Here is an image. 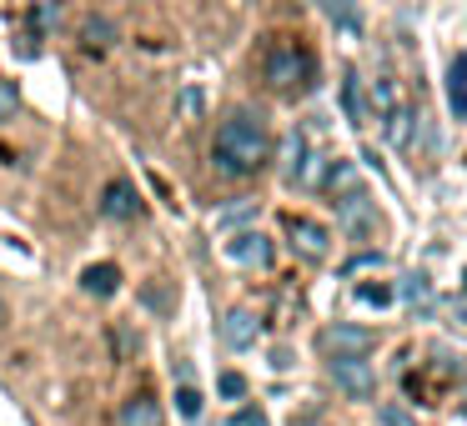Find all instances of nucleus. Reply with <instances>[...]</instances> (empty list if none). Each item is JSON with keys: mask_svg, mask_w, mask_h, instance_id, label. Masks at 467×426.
I'll use <instances>...</instances> for the list:
<instances>
[{"mask_svg": "<svg viewBox=\"0 0 467 426\" xmlns=\"http://www.w3.org/2000/svg\"><path fill=\"white\" fill-rule=\"evenodd\" d=\"M202 106H206V96L196 91V86H186V91L176 96V111H182L186 121H196V116H202Z\"/></svg>", "mask_w": 467, "mask_h": 426, "instance_id": "5701e85b", "label": "nucleus"}, {"mask_svg": "<svg viewBox=\"0 0 467 426\" xmlns=\"http://www.w3.org/2000/svg\"><path fill=\"white\" fill-rule=\"evenodd\" d=\"M342 111L352 126H367V116H372V106H367V91H362V76L347 71L342 76Z\"/></svg>", "mask_w": 467, "mask_h": 426, "instance_id": "2eb2a0df", "label": "nucleus"}, {"mask_svg": "<svg viewBox=\"0 0 467 426\" xmlns=\"http://www.w3.org/2000/svg\"><path fill=\"white\" fill-rule=\"evenodd\" d=\"M327 371H332L337 391L352 396V401H372L377 396V371L362 361V356H337V361H327Z\"/></svg>", "mask_w": 467, "mask_h": 426, "instance_id": "39448f33", "label": "nucleus"}, {"mask_svg": "<svg viewBox=\"0 0 467 426\" xmlns=\"http://www.w3.org/2000/svg\"><path fill=\"white\" fill-rule=\"evenodd\" d=\"M116 421L121 426H166V416H161V401H156V396L136 391L121 401V416H116Z\"/></svg>", "mask_w": 467, "mask_h": 426, "instance_id": "ddd939ff", "label": "nucleus"}, {"mask_svg": "<svg viewBox=\"0 0 467 426\" xmlns=\"http://www.w3.org/2000/svg\"><path fill=\"white\" fill-rule=\"evenodd\" d=\"M101 216L106 221H141V191H136V181H126V176H111V181L101 186Z\"/></svg>", "mask_w": 467, "mask_h": 426, "instance_id": "423d86ee", "label": "nucleus"}, {"mask_svg": "<svg viewBox=\"0 0 467 426\" xmlns=\"http://www.w3.org/2000/svg\"><path fill=\"white\" fill-rule=\"evenodd\" d=\"M81 291H86V296H96V301H111V296L121 291V266H116V261H96V266H86V271H81Z\"/></svg>", "mask_w": 467, "mask_h": 426, "instance_id": "9d476101", "label": "nucleus"}, {"mask_svg": "<svg viewBox=\"0 0 467 426\" xmlns=\"http://www.w3.org/2000/svg\"><path fill=\"white\" fill-rule=\"evenodd\" d=\"M317 186H322L332 201H347V196L362 191V176H357L352 161H327V171H322V181H317Z\"/></svg>", "mask_w": 467, "mask_h": 426, "instance_id": "9b49d317", "label": "nucleus"}, {"mask_svg": "<svg viewBox=\"0 0 467 426\" xmlns=\"http://www.w3.org/2000/svg\"><path fill=\"white\" fill-rule=\"evenodd\" d=\"M447 96H452V111L467 121V56L452 61V76H447Z\"/></svg>", "mask_w": 467, "mask_h": 426, "instance_id": "6ab92c4d", "label": "nucleus"}, {"mask_svg": "<svg viewBox=\"0 0 467 426\" xmlns=\"http://www.w3.org/2000/svg\"><path fill=\"white\" fill-rule=\"evenodd\" d=\"M226 256H232L236 266H272V241H266L262 231H236L232 241H226Z\"/></svg>", "mask_w": 467, "mask_h": 426, "instance_id": "6e6552de", "label": "nucleus"}, {"mask_svg": "<svg viewBox=\"0 0 467 426\" xmlns=\"http://www.w3.org/2000/svg\"><path fill=\"white\" fill-rule=\"evenodd\" d=\"M216 391H222L226 401H242V396H246V376L242 371H222V376H216Z\"/></svg>", "mask_w": 467, "mask_h": 426, "instance_id": "4be33fe9", "label": "nucleus"}, {"mask_svg": "<svg viewBox=\"0 0 467 426\" xmlns=\"http://www.w3.org/2000/svg\"><path fill=\"white\" fill-rule=\"evenodd\" d=\"M372 346H377V336L357 321H337V326H322V331H317V351H322L327 361H337V356H367Z\"/></svg>", "mask_w": 467, "mask_h": 426, "instance_id": "7ed1b4c3", "label": "nucleus"}, {"mask_svg": "<svg viewBox=\"0 0 467 426\" xmlns=\"http://www.w3.org/2000/svg\"><path fill=\"white\" fill-rule=\"evenodd\" d=\"M392 296H402L407 306H417V311H427V306H432V286H427V276H422V271L402 276V286H397Z\"/></svg>", "mask_w": 467, "mask_h": 426, "instance_id": "f3484780", "label": "nucleus"}, {"mask_svg": "<svg viewBox=\"0 0 467 426\" xmlns=\"http://www.w3.org/2000/svg\"><path fill=\"white\" fill-rule=\"evenodd\" d=\"M252 216H256V201H236V206H226V211L216 216V226L226 231V226H236V221H252Z\"/></svg>", "mask_w": 467, "mask_h": 426, "instance_id": "b1692460", "label": "nucleus"}, {"mask_svg": "<svg viewBox=\"0 0 467 426\" xmlns=\"http://www.w3.org/2000/svg\"><path fill=\"white\" fill-rule=\"evenodd\" d=\"M262 76H266V86H272L276 96H306L317 86V56L306 51L302 41L276 36V41L266 46V56H262Z\"/></svg>", "mask_w": 467, "mask_h": 426, "instance_id": "f03ea898", "label": "nucleus"}, {"mask_svg": "<svg viewBox=\"0 0 467 426\" xmlns=\"http://www.w3.org/2000/svg\"><path fill=\"white\" fill-rule=\"evenodd\" d=\"M16 111H21V91H16V81H0V121H11Z\"/></svg>", "mask_w": 467, "mask_h": 426, "instance_id": "a878e982", "label": "nucleus"}, {"mask_svg": "<svg viewBox=\"0 0 467 426\" xmlns=\"http://www.w3.org/2000/svg\"><path fill=\"white\" fill-rule=\"evenodd\" d=\"M111 346H116V361H131V356L141 351V336H136L131 326H116V331H111Z\"/></svg>", "mask_w": 467, "mask_h": 426, "instance_id": "aec40b11", "label": "nucleus"}, {"mask_svg": "<svg viewBox=\"0 0 467 426\" xmlns=\"http://www.w3.org/2000/svg\"><path fill=\"white\" fill-rule=\"evenodd\" d=\"M256 336H262V321H256L246 306H236V311L222 316V341L232 346V351H246V346H256Z\"/></svg>", "mask_w": 467, "mask_h": 426, "instance_id": "1a4fd4ad", "label": "nucleus"}, {"mask_svg": "<svg viewBox=\"0 0 467 426\" xmlns=\"http://www.w3.org/2000/svg\"><path fill=\"white\" fill-rule=\"evenodd\" d=\"M322 11H327V21L337 25L342 36H362V11H357V0H322Z\"/></svg>", "mask_w": 467, "mask_h": 426, "instance_id": "dca6fc26", "label": "nucleus"}, {"mask_svg": "<svg viewBox=\"0 0 467 426\" xmlns=\"http://www.w3.org/2000/svg\"><path fill=\"white\" fill-rule=\"evenodd\" d=\"M292 426H327V421H317V416H296Z\"/></svg>", "mask_w": 467, "mask_h": 426, "instance_id": "7c9ffc66", "label": "nucleus"}, {"mask_svg": "<svg viewBox=\"0 0 467 426\" xmlns=\"http://www.w3.org/2000/svg\"><path fill=\"white\" fill-rule=\"evenodd\" d=\"M226 426H266V416L256 411V406H242V411H236V416H232V421H226Z\"/></svg>", "mask_w": 467, "mask_h": 426, "instance_id": "c85d7f7f", "label": "nucleus"}, {"mask_svg": "<svg viewBox=\"0 0 467 426\" xmlns=\"http://www.w3.org/2000/svg\"><path fill=\"white\" fill-rule=\"evenodd\" d=\"M212 161H216V171L232 176V181L256 176L266 161H272V131H266V121L252 116V111H232L222 126H216Z\"/></svg>", "mask_w": 467, "mask_h": 426, "instance_id": "f257e3e1", "label": "nucleus"}, {"mask_svg": "<svg viewBox=\"0 0 467 426\" xmlns=\"http://www.w3.org/2000/svg\"><path fill=\"white\" fill-rule=\"evenodd\" d=\"M146 306H156V311H171V296H166L161 286H146Z\"/></svg>", "mask_w": 467, "mask_h": 426, "instance_id": "c756f323", "label": "nucleus"}, {"mask_svg": "<svg viewBox=\"0 0 467 426\" xmlns=\"http://www.w3.org/2000/svg\"><path fill=\"white\" fill-rule=\"evenodd\" d=\"M357 301H367V306H387V301H392V286H357Z\"/></svg>", "mask_w": 467, "mask_h": 426, "instance_id": "cd10ccee", "label": "nucleus"}, {"mask_svg": "<svg viewBox=\"0 0 467 426\" xmlns=\"http://www.w3.org/2000/svg\"><path fill=\"white\" fill-rule=\"evenodd\" d=\"M382 426H417V411H407L402 401H387L382 406Z\"/></svg>", "mask_w": 467, "mask_h": 426, "instance_id": "393cba45", "label": "nucleus"}, {"mask_svg": "<svg viewBox=\"0 0 467 426\" xmlns=\"http://www.w3.org/2000/svg\"><path fill=\"white\" fill-rule=\"evenodd\" d=\"M116 46V21L111 15H86L81 21V51L86 56H106Z\"/></svg>", "mask_w": 467, "mask_h": 426, "instance_id": "4468645a", "label": "nucleus"}, {"mask_svg": "<svg viewBox=\"0 0 467 426\" xmlns=\"http://www.w3.org/2000/svg\"><path fill=\"white\" fill-rule=\"evenodd\" d=\"M26 21H31V36H36V41H41V36H51L56 25H61V5H51V0H36V5H31V15H26Z\"/></svg>", "mask_w": 467, "mask_h": 426, "instance_id": "a211bd4d", "label": "nucleus"}, {"mask_svg": "<svg viewBox=\"0 0 467 426\" xmlns=\"http://www.w3.org/2000/svg\"><path fill=\"white\" fill-rule=\"evenodd\" d=\"M282 231L302 261H327V251H332V231L317 226L312 216H282Z\"/></svg>", "mask_w": 467, "mask_h": 426, "instance_id": "20e7f679", "label": "nucleus"}, {"mask_svg": "<svg viewBox=\"0 0 467 426\" xmlns=\"http://www.w3.org/2000/svg\"><path fill=\"white\" fill-rule=\"evenodd\" d=\"M372 106H377V116L397 111V91H392V81H377V86H372Z\"/></svg>", "mask_w": 467, "mask_h": 426, "instance_id": "bb28decb", "label": "nucleus"}, {"mask_svg": "<svg viewBox=\"0 0 467 426\" xmlns=\"http://www.w3.org/2000/svg\"><path fill=\"white\" fill-rule=\"evenodd\" d=\"M176 411H182L186 421H196V416H202V391L182 381V391H176Z\"/></svg>", "mask_w": 467, "mask_h": 426, "instance_id": "412c9836", "label": "nucleus"}, {"mask_svg": "<svg viewBox=\"0 0 467 426\" xmlns=\"http://www.w3.org/2000/svg\"><path fill=\"white\" fill-rule=\"evenodd\" d=\"M5 321H11V311H5V301H0V331H5Z\"/></svg>", "mask_w": 467, "mask_h": 426, "instance_id": "2f4dec72", "label": "nucleus"}, {"mask_svg": "<svg viewBox=\"0 0 467 426\" xmlns=\"http://www.w3.org/2000/svg\"><path fill=\"white\" fill-rule=\"evenodd\" d=\"M306 171H312V141H306V131H292L282 141V181L306 186Z\"/></svg>", "mask_w": 467, "mask_h": 426, "instance_id": "0eeeda50", "label": "nucleus"}, {"mask_svg": "<svg viewBox=\"0 0 467 426\" xmlns=\"http://www.w3.org/2000/svg\"><path fill=\"white\" fill-rule=\"evenodd\" d=\"M337 211H342V226H347L352 236H372V231H377V211H372V201H367V191L337 201Z\"/></svg>", "mask_w": 467, "mask_h": 426, "instance_id": "f8f14e48", "label": "nucleus"}]
</instances>
